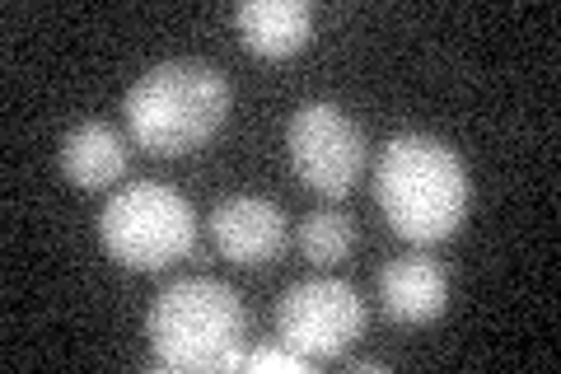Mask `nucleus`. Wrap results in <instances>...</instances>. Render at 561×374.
<instances>
[{"label": "nucleus", "instance_id": "nucleus-1", "mask_svg": "<svg viewBox=\"0 0 561 374\" xmlns=\"http://www.w3.org/2000/svg\"><path fill=\"white\" fill-rule=\"evenodd\" d=\"M375 202L393 235L408 243H440L463 225L472 188L459 150L435 136H393L375 165Z\"/></svg>", "mask_w": 561, "mask_h": 374}, {"label": "nucleus", "instance_id": "nucleus-2", "mask_svg": "<svg viewBox=\"0 0 561 374\" xmlns=\"http://www.w3.org/2000/svg\"><path fill=\"white\" fill-rule=\"evenodd\" d=\"M225 113H230V84L197 57L150 66L127 89L131 140L150 155H192L225 127Z\"/></svg>", "mask_w": 561, "mask_h": 374}, {"label": "nucleus", "instance_id": "nucleus-3", "mask_svg": "<svg viewBox=\"0 0 561 374\" xmlns=\"http://www.w3.org/2000/svg\"><path fill=\"white\" fill-rule=\"evenodd\" d=\"M249 305L216 276H183L154 295L150 342L160 370H239Z\"/></svg>", "mask_w": 561, "mask_h": 374}, {"label": "nucleus", "instance_id": "nucleus-4", "mask_svg": "<svg viewBox=\"0 0 561 374\" xmlns=\"http://www.w3.org/2000/svg\"><path fill=\"white\" fill-rule=\"evenodd\" d=\"M99 239L131 272H160L179 262L197 239V216L187 197L169 183H131L117 188L99 211Z\"/></svg>", "mask_w": 561, "mask_h": 374}, {"label": "nucleus", "instance_id": "nucleus-5", "mask_svg": "<svg viewBox=\"0 0 561 374\" xmlns=\"http://www.w3.org/2000/svg\"><path fill=\"white\" fill-rule=\"evenodd\" d=\"M286 150L300 183L323 197H346L365 169V132L346 109L309 99L286 122Z\"/></svg>", "mask_w": 561, "mask_h": 374}, {"label": "nucleus", "instance_id": "nucleus-6", "mask_svg": "<svg viewBox=\"0 0 561 374\" xmlns=\"http://www.w3.org/2000/svg\"><path fill=\"white\" fill-rule=\"evenodd\" d=\"M370 324L365 299L356 286H346L337 276H309L280 295L276 305V332L290 351H300L305 361H332L342 355Z\"/></svg>", "mask_w": 561, "mask_h": 374}, {"label": "nucleus", "instance_id": "nucleus-7", "mask_svg": "<svg viewBox=\"0 0 561 374\" xmlns=\"http://www.w3.org/2000/svg\"><path fill=\"white\" fill-rule=\"evenodd\" d=\"M210 239L230 262L239 267H267L280 248H286V216L267 197H225L210 206Z\"/></svg>", "mask_w": 561, "mask_h": 374}, {"label": "nucleus", "instance_id": "nucleus-8", "mask_svg": "<svg viewBox=\"0 0 561 374\" xmlns=\"http://www.w3.org/2000/svg\"><path fill=\"white\" fill-rule=\"evenodd\" d=\"M379 299L393 324H431L449 305V276L445 267L426 253H408L383 262L379 272Z\"/></svg>", "mask_w": 561, "mask_h": 374}, {"label": "nucleus", "instance_id": "nucleus-9", "mask_svg": "<svg viewBox=\"0 0 561 374\" xmlns=\"http://www.w3.org/2000/svg\"><path fill=\"white\" fill-rule=\"evenodd\" d=\"M234 29L257 57H290L313 33V10L305 0H243L234 10Z\"/></svg>", "mask_w": 561, "mask_h": 374}, {"label": "nucleus", "instance_id": "nucleus-10", "mask_svg": "<svg viewBox=\"0 0 561 374\" xmlns=\"http://www.w3.org/2000/svg\"><path fill=\"white\" fill-rule=\"evenodd\" d=\"M61 173L84 192L117 183L127 173V136L108 127V122H80V127H70L61 140Z\"/></svg>", "mask_w": 561, "mask_h": 374}, {"label": "nucleus", "instance_id": "nucleus-11", "mask_svg": "<svg viewBox=\"0 0 561 374\" xmlns=\"http://www.w3.org/2000/svg\"><path fill=\"white\" fill-rule=\"evenodd\" d=\"M300 248H305V258L319 267L342 262L351 248H356V220L342 216V211H309L300 220Z\"/></svg>", "mask_w": 561, "mask_h": 374}, {"label": "nucleus", "instance_id": "nucleus-12", "mask_svg": "<svg viewBox=\"0 0 561 374\" xmlns=\"http://www.w3.org/2000/svg\"><path fill=\"white\" fill-rule=\"evenodd\" d=\"M239 370H272V374H300L305 370V355L290 351L286 342L280 347H253L239 355Z\"/></svg>", "mask_w": 561, "mask_h": 374}]
</instances>
